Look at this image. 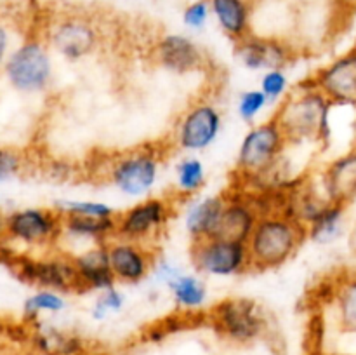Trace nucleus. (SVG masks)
Returning <instances> with one entry per match:
<instances>
[{"label": "nucleus", "instance_id": "dca6fc26", "mask_svg": "<svg viewBox=\"0 0 356 355\" xmlns=\"http://www.w3.org/2000/svg\"><path fill=\"white\" fill-rule=\"evenodd\" d=\"M298 52L291 42L278 37H263L250 33L235 42V58L249 72H266L270 68H287Z\"/></svg>", "mask_w": 356, "mask_h": 355}, {"label": "nucleus", "instance_id": "9b49d317", "mask_svg": "<svg viewBox=\"0 0 356 355\" xmlns=\"http://www.w3.org/2000/svg\"><path fill=\"white\" fill-rule=\"evenodd\" d=\"M174 216V202L167 197L149 195L117 214L118 239L134 240V242H155Z\"/></svg>", "mask_w": 356, "mask_h": 355}, {"label": "nucleus", "instance_id": "c756f323", "mask_svg": "<svg viewBox=\"0 0 356 355\" xmlns=\"http://www.w3.org/2000/svg\"><path fill=\"white\" fill-rule=\"evenodd\" d=\"M125 303H127V296H125L122 289H118V285L104 289V291L97 292L96 299H94L92 306H90V317L96 322H103L110 315L122 312Z\"/></svg>", "mask_w": 356, "mask_h": 355}, {"label": "nucleus", "instance_id": "4468645a", "mask_svg": "<svg viewBox=\"0 0 356 355\" xmlns=\"http://www.w3.org/2000/svg\"><path fill=\"white\" fill-rule=\"evenodd\" d=\"M309 79L316 89L332 101L334 106L356 110V52L353 49L341 52L320 66Z\"/></svg>", "mask_w": 356, "mask_h": 355}, {"label": "nucleus", "instance_id": "c9c22d12", "mask_svg": "<svg viewBox=\"0 0 356 355\" xmlns=\"http://www.w3.org/2000/svg\"><path fill=\"white\" fill-rule=\"evenodd\" d=\"M10 44H13V37H10V30L3 23H0V72H3L7 58L10 54Z\"/></svg>", "mask_w": 356, "mask_h": 355}, {"label": "nucleus", "instance_id": "6e6552de", "mask_svg": "<svg viewBox=\"0 0 356 355\" xmlns=\"http://www.w3.org/2000/svg\"><path fill=\"white\" fill-rule=\"evenodd\" d=\"M45 42L51 51L65 61L79 63L96 54L103 35L92 17L80 13H66L52 19L45 33Z\"/></svg>", "mask_w": 356, "mask_h": 355}, {"label": "nucleus", "instance_id": "1a4fd4ad", "mask_svg": "<svg viewBox=\"0 0 356 355\" xmlns=\"http://www.w3.org/2000/svg\"><path fill=\"white\" fill-rule=\"evenodd\" d=\"M225 118L211 100L193 101L174 124L170 145L183 153H198L211 148L221 136Z\"/></svg>", "mask_w": 356, "mask_h": 355}, {"label": "nucleus", "instance_id": "aec40b11", "mask_svg": "<svg viewBox=\"0 0 356 355\" xmlns=\"http://www.w3.org/2000/svg\"><path fill=\"white\" fill-rule=\"evenodd\" d=\"M75 263L76 277H79L80 292L92 291L101 292L117 285L113 271L110 267L108 256V244H96L82 249L80 253L72 254Z\"/></svg>", "mask_w": 356, "mask_h": 355}, {"label": "nucleus", "instance_id": "5701e85b", "mask_svg": "<svg viewBox=\"0 0 356 355\" xmlns=\"http://www.w3.org/2000/svg\"><path fill=\"white\" fill-rule=\"evenodd\" d=\"M117 233V218H90V216H63V237L72 244L86 247L108 244Z\"/></svg>", "mask_w": 356, "mask_h": 355}, {"label": "nucleus", "instance_id": "7ed1b4c3", "mask_svg": "<svg viewBox=\"0 0 356 355\" xmlns=\"http://www.w3.org/2000/svg\"><path fill=\"white\" fill-rule=\"evenodd\" d=\"M308 239L306 226L284 209L259 218L247 240L254 271L275 270L287 263Z\"/></svg>", "mask_w": 356, "mask_h": 355}, {"label": "nucleus", "instance_id": "4be33fe9", "mask_svg": "<svg viewBox=\"0 0 356 355\" xmlns=\"http://www.w3.org/2000/svg\"><path fill=\"white\" fill-rule=\"evenodd\" d=\"M31 345L40 355H82L86 352V340L80 334L42 320L33 324Z\"/></svg>", "mask_w": 356, "mask_h": 355}, {"label": "nucleus", "instance_id": "f03ea898", "mask_svg": "<svg viewBox=\"0 0 356 355\" xmlns=\"http://www.w3.org/2000/svg\"><path fill=\"white\" fill-rule=\"evenodd\" d=\"M165 152L155 143L111 153L101 162V176L127 198L149 197L162 176Z\"/></svg>", "mask_w": 356, "mask_h": 355}, {"label": "nucleus", "instance_id": "0eeeda50", "mask_svg": "<svg viewBox=\"0 0 356 355\" xmlns=\"http://www.w3.org/2000/svg\"><path fill=\"white\" fill-rule=\"evenodd\" d=\"M7 267L16 274L19 281L37 289H51L63 294L80 292L75 263H73V256L68 253L58 251V253L44 254V256L14 253Z\"/></svg>", "mask_w": 356, "mask_h": 355}, {"label": "nucleus", "instance_id": "f3484780", "mask_svg": "<svg viewBox=\"0 0 356 355\" xmlns=\"http://www.w3.org/2000/svg\"><path fill=\"white\" fill-rule=\"evenodd\" d=\"M261 216H263V209H261L256 195L249 194V191L226 194V204L221 223H219L218 235L247 242Z\"/></svg>", "mask_w": 356, "mask_h": 355}, {"label": "nucleus", "instance_id": "ddd939ff", "mask_svg": "<svg viewBox=\"0 0 356 355\" xmlns=\"http://www.w3.org/2000/svg\"><path fill=\"white\" fill-rule=\"evenodd\" d=\"M152 58L160 68L174 75H191L204 72L209 65V58L193 37L186 33L160 35L152 47Z\"/></svg>", "mask_w": 356, "mask_h": 355}, {"label": "nucleus", "instance_id": "393cba45", "mask_svg": "<svg viewBox=\"0 0 356 355\" xmlns=\"http://www.w3.org/2000/svg\"><path fill=\"white\" fill-rule=\"evenodd\" d=\"M329 303L334 322L341 333L356 334V270L332 282V298Z\"/></svg>", "mask_w": 356, "mask_h": 355}, {"label": "nucleus", "instance_id": "c85d7f7f", "mask_svg": "<svg viewBox=\"0 0 356 355\" xmlns=\"http://www.w3.org/2000/svg\"><path fill=\"white\" fill-rule=\"evenodd\" d=\"M52 207L61 216H90V218H117L118 211L111 204L96 198H61Z\"/></svg>", "mask_w": 356, "mask_h": 355}, {"label": "nucleus", "instance_id": "473e14b6", "mask_svg": "<svg viewBox=\"0 0 356 355\" xmlns=\"http://www.w3.org/2000/svg\"><path fill=\"white\" fill-rule=\"evenodd\" d=\"M211 3L209 0H193L188 3L181 14V21H183L184 28L190 31H202L211 21Z\"/></svg>", "mask_w": 356, "mask_h": 355}, {"label": "nucleus", "instance_id": "f8f14e48", "mask_svg": "<svg viewBox=\"0 0 356 355\" xmlns=\"http://www.w3.org/2000/svg\"><path fill=\"white\" fill-rule=\"evenodd\" d=\"M63 237V216L54 207H24L6 216V242L51 247Z\"/></svg>", "mask_w": 356, "mask_h": 355}, {"label": "nucleus", "instance_id": "b1692460", "mask_svg": "<svg viewBox=\"0 0 356 355\" xmlns=\"http://www.w3.org/2000/svg\"><path fill=\"white\" fill-rule=\"evenodd\" d=\"M348 205L339 202H325L316 211V214L306 223L308 239L320 246H329L337 242L346 230Z\"/></svg>", "mask_w": 356, "mask_h": 355}, {"label": "nucleus", "instance_id": "bb28decb", "mask_svg": "<svg viewBox=\"0 0 356 355\" xmlns=\"http://www.w3.org/2000/svg\"><path fill=\"white\" fill-rule=\"evenodd\" d=\"M207 184V169L204 160L195 153H184L174 167V187L181 200L197 197Z\"/></svg>", "mask_w": 356, "mask_h": 355}, {"label": "nucleus", "instance_id": "a878e982", "mask_svg": "<svg viewBox=\"0 0 356 355\" xmlns=\"http://www.w3.org/2000/svg\"><path fill=\"white\" fill-rule=\"evenodd\" d=\"M167 289L174 305L184 313H197L207 305L209 289L200 274L184 270L167 285Z\"/></svg>", "mask_w": 356, "mask_h": 355}, {"label": "nucleus", "instance_id": "9d476101", "mask_svg": "<svg viewBox=\"0 0 356 355\" xmlns=\"http://www.w3.org/2000/svg\"><path fill=\"white\" fill-rule=\"evenodd\" d=\"M191 263L197 274L214 278H232L252 270L247 242L212 235L191 242Z\"/></svg>", "mask_w": 356, "mask_h": 355}, {"label": "nucleus", "instance_id": "f257e3e1", "mask_svg": "<svg viewBox=\"0 0 356 355\" xmlns=\"http://www.w3.org/2000/svg\"><path fill=\"white\" fill-rule=\"evenodd\" d=\"M334 104L312 79L301 80L278 104L275 120L280 124L291 145L315 143L327 146L332 139Z\"/></svg>", "mask_w": 356, "mask_h": 355}, {"label": "nucleus", "instance_id": "a211bd4d", "mask_svg": "<svg viewBox=\"0 0 356 355\" xmlns=\"http://www.w3.org/2000/svg\"><path fill=\"white\" fill-rule=\"evenodd\" d=\"M316 183L327 200L344 205L356 200V146L327 162Z\"/></svg>", "mask_w": 356, "mask_h": 355}, {"label": "nucleus", "instance_id": "412c9836", "mask_svg": "<svg viewBox=\"0 0 356 355\" xmlns=\"http://www.w3.org/2000/svg\"><path fill=\"white\" fill-rule=\"evenodd\" d=\"M219 30L233 42H240L252 31V0H209Z\"/></svg>", "mask_w": 356, "mask_h": 355}, {"label": "nucleus", "instance_id": "423d86ee", "mask_svg": "<svg viewBox=\"0 0 356 355\" xmlns=\"http://www.w3.org/2000/svg\"><path fill=\"white\" fill-rule=\"evenodd\" d=\"M2 73L16 93H47L54 80V61L45 38H24L10 51Z\"/></svg>", "mask_w": 356, "mask_h": 355}, {"label": "nucleus", "instance_id": "f704fd0d", "mask_svg": "<svg viewBox=\"0 0 356 355\" xmlns=\"http://www.w3.org/2000/svg\"><path fill=\"white\" fill-rule=\"evenodd\" d=\"M183 268L179 267L177 263H174L172 260H169V258H159L156 256V261L155 265H153V278H155L159 284L162 285H169L170 282L174 281V278L177 277L179 274H183Z\"/></svg>", "mask_w": 356, "mask_h": 355}, {"label": "nucleus", "instance_id": "6ab92c4d", "mask_svg": "<svg viewBox=\"0 0 356 355\" xmlns=\"http://www.w3.org/2000/svg\"><path fill=\"white\" fill-rule=\"evenodd\" d=\"M226 194L200 195L188 200L183 212V225L191 242L218 235L219 223L225 211Z\"/></svg>", "mask_w": 356, "mask_h": 355}, {"label": "nucleus", "instance_id": "cd10ccee", "mask_svg": "<svg viewBox=\"0 0 356 355\" xmlns=\"http://www.w3.org/2000/svg\"><path fill=\"white\" fill-rule=\"evenodd\" d=\"M68 308V301L63 292L51 289H37L23 303V317L26 322L35 324L42 315H58Z\"/></svg>", "mask_w": 356, "mask_h": 355}, {"label": "nucleus", "instance_id": "58836bf2", "mask_svg": "<svg viewBox=\"0 0 356 355\" xmlns=\"http://www.w3.org/2000/svg\"><path fill=\"white\" fill-rule=\"evenodd\" d=\"M351 49H353V51L356 52V37H355V40H353V45H351Z\"/></svg>", "mask_w": 356, "mask_h": 355}, {"label": "nucleus", "instance_id": "2f4dec72", "mask_svg": "<svg viewBox=\"0 0 356 355\" xmlns=\"http://www.w3.org/2000/svg\"><path fill=\"white\" fill-rule=\"evenodd\" d=\"M271 103L266 97V94L259 87H254V89H247L243 93H240L238 100H236V113H238L240 120L252 125L257 124V118L261 117V113Z\"/></svg>", "mask_w": 356, "mask_h": 355}, {"label": "nucleus", "instance_id": "e433bc0d", "mask_svg": "<svg viewBox=\"0 0 356 355\" xmlns=\"http://www.w3.org/2000/svg\"><path fill=\"white\" fill-rule=\"evenodd\" d=\"M14 256V251H10L9 247L6 246V240L0 239V263H9L10 258Z\"/></svg>", "mask_w": 356, "mask_h": 355}, {"label": "nucleus", "instance_id": "72a5a7b5", "mask_svg": "<svg viewBox=\"0 0 356 355\" xmlns=\"http://www.w3.org/2000/svg\"><path fill=\"white\" fill-rule=\"evenodd\" d=\"M24 157L16 148L0 146V181H9L24 171Z\"/></svg>", "mask_w": 356, "mask_h": 355}, {"label": "nucleus", "instance_id": "7c9ffc66", "mask_svg": "<svg viewBox=\"0 0 356 355\" xmlns=\"http://www.w3.org/2000/svg\"><path fill=\"white\" fill-rule=\"evenodd\" d=\"M259 89L266 94L271 104H280L291 94L292 89L287 68H270L261 73Z\"/></svg>", "mask_w": 356, "mask_h": 355}, {"label": "nucleus", "instance_id": "2eb2a0df", "mask_svg": "<svg viewBox=\"0 0 356 355\" xmlns=\"http://www.w3.org/2000/svg\"><path fill=\"white\" fill-rule=\"evenodd\" d=\"M108 256L117 284L136 285L152 275L156 261L155 251L149 244L127 239H111L108 242Z\"/></svg>", "mask_w": 356, "mask_h": 355}, {"label": "nucleus", "instance_id": "4c0bfd02", "mask_svg": "<svg viewBox=\"0 0 356 355\" xmlns=\"http://www.w3.org/2000/svg\"><path fill=\"white\" fill-rule=\"evenodd\" d=\"M312 355H353V354H346V352H325V350H316V352H313Z\"/></svg>", "mask_w": 356, "mask_h": 355}, {"label": "nucleus", "instance_id": "20e7f679", "mask_svg": "<svg viewBox=\"0 0 356 355\" xmlns=\"http://www.w3.org/2000/svg\"><path fill=\"white\" fill-rule=\"evenodd\" d=\"M209 326L221 340L235 347H252L270 333V319L252 298L232 296L216 303L207 313Z\"/></svg>", "mask_w": 356, "mask_h": 355}, {"label": "nucleus", "instance_id": "39448f33", "mask_svg": "<svg viewBox=\"0 0 356 355\" xmlns=\"http://www.w3.org/2000/svg\"><path fill=\"white\" fill-rule=\"evenodd\" d=\"M291 145L277 120L257 122L243 134L236 152V174L243 180H263L275 173Z\"/></svg>", "mask_w": 356, "mask_h": 355}]
</instances>
